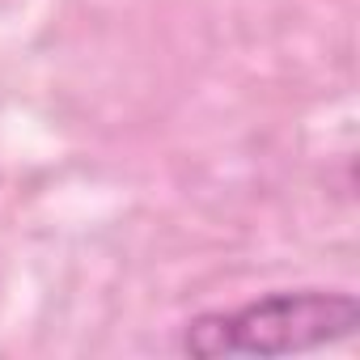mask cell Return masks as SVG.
Masks as SVG:
<instances>
[{"instance_id":"cell-1","label":"cell","mask_w":360,"mask_h":360,"mask_svg":"<svg viewBox=\"0 0 360 360\" xmlns=\"http://www.w3.org/2000/svg\"><path fill=\"white\" fill-rule=\"evenodd\" d=\"M360 326V301L343 288H288L242 301L233 309L195 314L183 326V347L195 360L233 356H297L352 339Z\"/></svg>"}]
</instances>
